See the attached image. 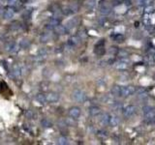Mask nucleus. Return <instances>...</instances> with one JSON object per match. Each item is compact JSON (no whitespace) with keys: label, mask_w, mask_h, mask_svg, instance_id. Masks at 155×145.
<instances>
[{"label":"nucleus","mask_w":155,"mask_h":145,"mask_svg":"<svg viewBox=\"0 0 155 145\" xmlns=\"http://www.w3.org/2000/svg\"><path fill=\"white\" fill-rule=\"evenodd\" d=\"M72 97H73V99L75 101L79 102V103H82V102L86 99L85 94H84L82 90H79V89L75 90V91L72 93Z\"/></svg>","instance_id":"obj_1"},{"label":"nucleus","mask_w":155,"mask_h":145,"mask_svg":"<svg viewBox=\"0 0 155 145\" xmlns=\"http://www.w3.org/2000/svg\"><path fill=\"white\" fill-rule=\"evenodd\" d=\"M135 91H136V89L134 86H124V87H121V96L129 97V96H132L135 93Z\"/></svg>","instance_id":"obj_2"},{"label":"nucleus","mask_w":155,"mask_h":145,"mask_svg":"<svg viewBox=\"0 0 155 145\" xmlns=\"http://www.w3.org/2000/svg\"><path fill=\"white\" fill-rule=\"evenodd\" d=\"M136 110H137V108L135 105H132V104L127 105V107L123 109V115L126 117V118L131 117L135 112H136Z\"/></svg>","instance_id":"obj_3"},{"label":"nucleus","mask_w":155,"mask_h":145,"mask_svg":"<svg viewBox=\"0 0 155 145\" xmlns=\"http://www.w3.org/2000/svg\"><path fill=\"white\" fill-rule=\"evenodd\" d=\"M46 98H47V103L54 104V103L58 102V100H59V95L57 94V93H54V92H51V93L46 95Z\"/></svg>","instance_id":"obj_4"},{"label":"nucleus","mask_w":155,"mask_h":145,"mask_svg":"<svg viewBox=\"0 0 155 145\" xmlns=\"http://www.w3.org/2000/svg\"><path fill=\"white\" fill-rule=\"evenodd\" d=\"M6 51L10 53H17L19 51V46L14 42L8 43L6 44Z\"/></svg>","instance_id":"obj_5"},{"label":"nucleus","mask_w":155,"mask_h":145,"mask_svg":"<svg viewBox=\"0 0 155 145\" xmlns=\"http://www.w3.org/2000/svg\"><path fill=\"white\" fill-rule=\"evenodd\" d=\"M69 115L71 117L75 118V119L79 118V115H81V108H79V107H71V108L69 109Z\"/></svg>","instance_id":"obj_6"},{"label":"nucleus","mask_w":155,"mask_h":145,"mask_svg":"<svg viewBox=\"0 0 155 145\" xmlns=\"http://www.w3.org/2000/svg\"><path fill=\"white\" fill-rule=\"evenodd\" d=\"M79 23V20H78V19H76V18H73V19H69L68 21L66 22V28L68 29V31L69 30H71L72 28H74L75 26L77 25Z\"/></svg>","instance_id":"obj_7"},{"label":"nucleus","mask_w":155,"mask_h":145,"mask_svg":"<svg viewBox=\"0 0 155 145\" xmlns=\"http://www.w3.org/2000/svg\"><path fill=\"white\" fill-rule=\"evenodd\" d=\"M14 16H15V11H14V9L12 7H10V8L5 10V12L3 14L4 19H11L12 18H14Z\"/></svg>","instance_id":"obj_8"},{"label":"nucleus","mask_w":155,"mask_h":145,"mask_svg":"<svg viewBox=\"0 0 155 145\" xmlns=\"http://www.w3.org/2000/svg\"><path fill=\"white\" fill-rule=\"evenodd\" d=\"M54 31L56 32V34H58V35H64L68 32V29L66 28V26L65 25H60V24H58L57 26L54 27Z\"/></svg>","instance_id":"obj_9"},{"label":"nucleus","mask_w":155,"mask_h":145,"mask_svg":"<svg viewBox=\"0 0 155 145\" xmlns=\"http://www.w3.org/2000/svg\"><path fill=\"white\" fill-rule=\"evenodd\" d=\"M120 123V119L118 116H115V115H113V116L110 117V125L111 127H116L118 126V124Z\"/></svg>","instance_id":"obj_10"},{"label":"nucleus","mask_w":155,"mask_h":145,"mask_svg":"<svg viewBox=\"0 0 155 145\" xmlns=\"http://www.w3.org/2000/svg\"><path fill=\"white\" fill-rule=\"evenodd\" d=\"M101 113V109H100V107H91L89 108V114L91 115V116H97L99 114Z\"/></svg>","instance_id":"obj_11"},{"label":"nucleus","mask_w":155,"mask_h":145,"mask_svg":"<svg viewBox=\"0 0 155 145\" xmlns=\"http://www.w3.org/2000/svg\"><path fill=\"white\" fill-rule=\"evenodd\" d=\"M110 115L108 113H103L102 114L101 118H100V123L102 125H108L110 123Z\"/></svg>","instance_id":"obj_12"},{"label":"nucleus","mask_w":155,"mask_h":145,"mask_svg":"<svg viewBox=\"0 0 155 145\" xmlns=\"http://www.w3.org/2000/svg\"><path fill=\"white\" fill-rule=\"evenodd\" d=\"M79 41H81V39L78 37V36H72L71 38L69 39V44L71 47H74V46H77V44H79Z\"/></svg>","instance_id":"obj_13"},{"label":"nucleus","mask_w":155,"mask_h":145,"mask_svg":"<svg viewBox=\"0 0 155 145\" xmlns=\"http://www.w3.org/2000/svg\"><path fill=\"white\" fill-rule=\"evenodd\" d=\"M111 95L113 96H115V97H117V96H121V87L118 85H114L113 88H111Z\"/></svg>","instance_id":"obj_14"},{"label":"nucleus","mask_w":155,"mask_h":145,"mask_svg":"<svg viewBox=\"0 0 155 145\" xmlns=\"http://www.w3.org/2000/svg\"><path fill=\"white\" fill-rule=\"evenodd\" d=\"M41 126L43 127V128H46V129H47V128H51V127H52V123H51V122L49 119H47V118H44V119L41 120Z\"/></svg>","instance_id":"obj_15"},{"label":"nucleus","mask_w":155,"mask_h":145,"mask_svg":"<svg viewBox=\"0 0 155 145\" xmlns=\"http://www.w3.org/2000/svg\"><path fill=\"white\" fill-rule=\"evenodd\" d=\"M36 101L40 103L41 104H44L47 103V98H46V95L44 94H38L36 96Z\"/></svg>","instance_id":"obj_16"},{"label":"nucleus","mask_w":155,"mask_h":145,"mask_svg":"<svg viewBox=\"0 0 155 145\" xmlns=\"http://www.w3.org/2000/svg\"><path fill=\"white\" fill-rule=\"evenodd\" d=\"M60 23V19H57V18H51V19H50V21H49V24L51 26H52V27H55V26H57L58 24Z\"/></svg>","instance_id":"obj_17"},{"label":"nucleus","mask_w":155,"mask_h":145,"mask_svg":"<svg viewBox=\"0 0 155 145\" xmlns=\"http://www.w3.org/2000/svg\"><path fill=\"white\" fill-rule=\"evenodd\" d=\"M51 40V35L49 34V33H44V34L41 35V37H40V41L42 43H47Z\"/></svg>","instance_id":"obj_18"},{"label":"nucleus","mask_w":155,"mask_h":145,"mask_svg":"<svg viewBox=\"0 0 155 145\" xmlns=\"http://www.w3.org/2000/svg\"><path fill=\"white\" fill-rule=\"evenodd\" d=\"M100 12H101V14H103V15H108V14L110 13V8H109V6H107L106 4H104V5H102V6L100 7Z\"/></svg>","instance_id":"obj_19"},{"label":"nucleus","mask_w":155,"mask_h":145,"mask_svg":"<svg viewBox=\"0 0 155 145\" xmlns=\"http://www.w3.org/2000/svg\"><path fill=\"white\" fill-rule=\"evenodd\" d=\"M145 116H146V118L147 120H152L155 118V112L153 111V109H152V110L146 112V113H145Z\"/></svg>","instance_id":"obj_20"},{"label":"nucleus","mask_w":155,"mask_h":145,"mask_svg":"<svg viewBox=\"0 0 155 145\" xmlns=\"http://www.w3.org/2000/svg\"><path fill=\"white\" fill-rule=\"evenodd\" d=\"M65 122H66L67 126H75L76 125V121H75V118L70 116L69 118H66L65 119Z\"/></svg>","instance_id":"obj_21"},{"label":"nucleus","mask_w":155,"mask_h":145,"mask_svg":"<svg viewBox=\"0 0 155 145\" xmlns=\"http://www.w3.org/2000/svg\"><path fill=\"white\" fill-rule=\"evenodd\" d=\"M116 68L119 70H125L128 68V63H125V62H122V61H119L116 65Z\"/></svg>","instance_id":"obj_22"},{"label":"nucleus","mask_w":155,"mask_h":145,"mask_svg":"<svg viewBox=\"0 0 155 145\" xmlns=\"http://www.w3.org/2000/svg\"><path fill=\"white\" fill-rule=\"evenodd\" d=\"M57 143L59 145H66L68 144V139L65 136H60L59 138L57 139Z\"/></svg>","instance_id":"obj_23"},{"label":"nucleus","mask_w":155,"mask_h":145,"mask_svg":"<svg viewBox=\"0 0 155 145\" xmlns=\"http://www.w3.org/2000/svg\"><path fill=\"white\" fill-rule=\"evenodd\" d=\"M19 3V0H7V4H8V6L10 7H16L18 6Z\"/></svg>","instance_id":"obj_24"},{"label":"nucleus","mask_w":155,"mask_h":145,"mask_svg":"<svg viewBox=\"0 0 155 145\" xmlns=\"http://www.w3.org/2000/svg\"><path fill=\"white\" fill-rule=\"evenodd\" d=\"M19 47L22 48H27L29 47V42L25 39H22V41L19 42Z\"/></svg>","instance_id":"obj_25"},{"label":"nucleus","mask_w":155,"mask_h":145,"mask_svg":"<svg viewBox=\"0 0 155 145\" xmlns=\"http://www.w3.org/2000/svg\"><path fill=\"white\" fill-rule=\"evenodd\" d=\"M84 5L86 8H93L95 5V0H85Z\"/></svg>","instance_id":"obj_26"},{"label":"nucleus","mask_w":155,"mask_h":145,"mask_svg":"<svg viewBox=\"0 0 155 145\" xmlns=\"http://www.w3.org/2000/svg\"><path fill=\"white\" fill-rule=\"evenodd\" d=\"M97 136L100 137V138H106L107 136H108V133L106 131H99L98 133H97Z\"/></svg>","instance_id":"obj_27"},{"label":"nucleus","mask_w":155,"mask_h":145,"mask_svg":"<svg viewBox=\"0 0 155 145\" xmlns=\"http://www.w3.org/2000/svg\"><path fill=\"white\" fill-rule=\"evenodd\" d=\"M117 54H118V56H120V57H128L129 52L126 51H119L117 52Z\"/></svg>","instance_id":"obj_28"},{"label":"nucleus","mask_w":155,"mask_h":145,"mask_svg":"<svg viewBox=\"0 0 155 145\" xmlns=\"http://www.w3.org/2000/svg\"><path fill=\"white\" fill-rule=\"evenodd\" d=\"M104 101L106 104H114V101L113 100V98H111V96H107L104 98Z\"/></svg>","instance_id":"obj_29"},{"label":"nucleus","mask_w":155,"mask_h":145,"mask_svg":"<svg viewBox=\"0 0 155 145\" xmlns=\"http://www.w3.org/2000/svg\"><path fill=\"white\" fill-rule=\"evenodd\" d=\"M123 36H121V35H116L115 37H114V41L115 42H123Z\"/></svg>","instance_id":"obj_30"},{"label":"nucleus","mask_w":155,"mask_h":145,"mask_svg":"<svg viewBox=\"0 0 155 145\" xmlns=\"http://www.w3.org/2000/svg\"><path fill=\"white\" fill-rule=\"evenodd\" d=\"M153 108H152L151 107H149V105H146V107H142V110H143V112L146 113V112H147V111H150L152 110Z\"/></svg>","instance_id":"obj_31"},{"label":"nucleus","mask_w":155,"mask_h":145,"mask_svg":"<svg viewBox=\"0 0 155 145\" xmlns=\"http://www.w3.org/2000/svg\"><path fill=\"white\" fill-rule=\"evenodd\" d=\"M153 12V7L152 6H148L146 8V13L149 14V13H152Z\"/></svg>","instance_id":"obj_32"},{"label":"nucleus","mask_w":155,"mask_h":145,"mask_svg":"<svg viewBox=\"0 0 155 145\" xmlns=\"http://www.w3.org/2000/svg\"><path fill=\"white\" fill-rule=\"evenodd\" d=\"M26 116L28 117V118H32V117H33V112L30 111V110H28L27 112H26Z\"/></svg>","instance_id":"obj_33"},{"label":"nucleus","mask_w":155,"mask_h":145,"mask_svg":"<svg viewBox=\"0 0 155 145\" xmlns=\"http://www.w3.org/2000/svg\"><path fill=\"white\" fill-rule=\"evenodd\" d=\"M138 4L139 5H145L146 4V0H138Z\"/></svg>","instance_id":"obj_34"},{"label":"nucleus","mask_w":155,"mask_h":145,"mask_svg":"<svg viewBox=\"0 0 155 145\" xmlns=\"http://www.w3.org/2000/svg\"><path fill=\"white\" fill-rule=\"evenodd\" d=\"M153 60L155 61V53H154V55H153Z\"/></svg>","instance_id":"obj_35"}]
</instances>
